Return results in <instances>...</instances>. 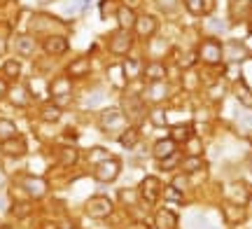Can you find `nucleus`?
Masks as SVG:
<instances>
[{
	"label": "nucleus",
	"instance_id": "obj_29",
	"mask_svg": "<svg viewBox=\"0 0 252 229\" xmlns=\"http://www.w3.org/2000/svg\"><path fill=\"white\" fill-rule=\"evenodd\" d=\"M117 21H119V28H124V31H128V28H133L135 24V12L131 7H119L117 9Z\"/></svg>",
	"mask_w": 252,
	"mask_h": 229
},
{
	"label": "nucleus",
	"instance_id": "obj_42",
	"mask_svg": "<svg viewBox=\"0 0 252 229\" xmlns=\"http://www.w3.org/2000/svg\"><path fill=\"white\" fill-rule=\"evenodd\" d=\"M12 213H14V218H26L28 213H31V203H14L12 206Z\"/></svg>",
	"mask_w": 252,
	"mask_h": 229
},
{
	"label": "nucleus",
	"instance_id": "obj_43",
	"mask_svg": "<svg viewBox=\"0 0 252 229\" xmlns=\"http://www.w3.org/2000/svg\"><path fill=\"white\" fill-rule=\"evenodd\" d=\"M185 7L191 14H203V0H185Z\"/></svg>",
	"mask_w": 252,
	"mask_h": 229
},
{
	"label": "nucleus",
	"instance_id": "obj_35",
	"mask_svg": "<svg viewBox=\"0 0 252 229\" xmlns=\"http://www.w3.org/2000/svg\"><path fill=\"white\" fill-rule=\"evenodd\" d=\"M182 157H185V155H180V152L166 157V159H161V162H159V168H161V171H178V168H180Z\"/></svg>",
	"mask_w": 252,
	"mask_h": 229
},
{
	"label": "nucleus",
	"instance_id": "obj_15",
	"mask_svg": "<svg viewBox=\"0 0 252 229\" xmlns=\"http://www.w3.org/2000/svg\"><path fill=\"white\" fill-rule=\"evenodd\" d=\"M91 70V61L87 56H80V59H75L68 64L65 68V77H70V80H82V77H87Z\"/></svg>",
	"mask_w": 252,
	"mask_h": 229
},
{
	"label": "nucleus",
	"instance_id": "obj_38",
	"mask_svg": "<svg viewBox=\"0 0 252 229\" xmlns=\"http://www.w3.org/2000/svg\"><path fill=\"white\" fill-rule=\"evenodd\" d=\"M108 75H110V82L115 84V87H124L126 77H124V70H122V64H119V65H110Z\"/></svg>",
	"mask_w": 252,
	"mask_h": 229
},
{
	"label": "nucleus",
	"instance_id": "obj_41",
	"mask_svg": "<svg viewBox=\"0 0 252 229\" xmlns=\"http://www.w3.org/2000/svg\"><path fill=\"white\" fill-rule=\"evenodd\" d=\"M178 2L180 0H157V7L161 9V12H166V14H171V12H175Z\"/></svg>",
	"mask_w": 252,
	"mask_h": 229
},
{
	"label": "nucleus",
	"instance_id": "obj_2",
	"mask_svg": "<svg viewBox=\"0 0 252 229\" xmlns=\"http://www.w3.org/2000/svg\"><path fill=\"white\" fill-rule=\"evenodd\" d=\"M196 56L206 65H217L222 59H224V47H222V42L215 40V37H206V40L198 45Z\"/></svg>",
	"mask_w": 252,
	"mask_h": 229
},
{
	"label": "nucleus",
	"instance_id": "obj_4",
	"mask_svg": "<svg viewBox=\"0 0 252 229\" xmlns=\"http://www.w3.org/2000/svg\"><path fill=\"white\" fill-rule=\"evenodd\" d=\"M122 173V162H119L117 157H108L105 162H100V164L94 166V178L98 180V183H115Z\"/></svg>",
	"mask_w": 252,
	"mask_h": 229
},
{
	"label": "nucleus",
	"instance_id": "obj_52",
	"mask_svg": "<svg viewBox=\"0 0 252 229\" xmlns=\"http://www.w3.org/2000/svg\"><path fill=\"white\" fill-rule=\"evenodd\" d=\"M150 229H157V227H150Z\"/></svg>",
	"mask_w": 252,
	"mask_h": 229
},
{
	"label": "nucleus",
	"instance_id": "obj_48",
	"mask_svg": "<svg viewBox=\"0 0 252 229\" xmlns=\"http://www.w3.org/2000/svg\"><path fill=\"white\" fill-rule=\"evenodd\" d=\"M59 229H77V227H75V222H70V220H63L61 225H59Z\"/></svg>",
	"mask_w": 252,
	"mask_h": 229
},
{
	"label": "nucleus",
	"instance_id": "obj_31",
	"mask_svg": "<svg viewBox=\"0 0 252 229\" xmlns=\"http://www.w3.org/2000/svg\"><path fill=\"white\" fill-rule=\"evenodd\" d=\"M35 49H37V45H35V40L31 35H21L17 40V52L21 56H33L35 54Z\"/></svg>",
	"mask_w": 252,
	"mask_h": 229
},
{
	"label": "nucleus",
	"instance_id": "obj_39",
	"mask_svg": "<svg viewBox=\"0 0 252 229\" xmlns=\"http://www.w3.org/2000/svg\"><path fill=\"white\" fill-rule=\"evenodd\" d=\"M163 199H168V201H182L185 199V192H180V190H175L173 185H166L163 187V192H161Z\"/></svg>",
	"mask_w": 252,
	"mask_h": 229
},
{
	"label": "nucleus",
	"instance_id": "obj_22",
	"mask_svg": "<svg viewBox=\"0 0 252 229\" xmlns=\"http://www.w3.org/2000/svg\"><path fill=\"white\" fill-rule=\"evenodd\" d=\"M206 168V164H203V159L201 157H189V155H185L182 157V162H180V173H187V175H194L196 171H203Z\"/></svg>",
	"mask_w": 252,
	"mask_h": 229
},
{
	"label": "nucleus",
	"instance_id": "obj_45",
	"mask_svg": "<svg viewBox=\"0 0 252 229\" xmlns=\"http://www.w3.org/2000/svg\"><path fill=\"white\" fill-rule=\"evenodd\" d=\"M7 92H9V84L5 77H0V98H7Z\"/></svg>",
	"mask_w": 252,
	"mask_h": 229
},
{
	"label": "nucleus",
	"instance_id": "obj_51",
	"mask_svg": "<svg viewBox=\"0 0 252 229\" xmlns=\"http://www.w3.org/2000/svg\"><path fill=\"white\" fill-rule=\"evenodd\" d=\"M248 49H252V35H250V40H248Z\"/></svg>",
	"mask_w": 252,
	"mask_h": 229
},
{
	"label": "nucleus",
	"instance_id": "obj_25",
	"mask_svg": "<svg viewBox=\"0 0 252 229\" xmlns=\"http://www.w3.org/2000/svg\"><path fill=\"white\" fill-rule=\"evenodd\" d=\"M61 115H63L61 108H59L54 101H52V103H42V105H40V119H42V122H47V124H56V122L61 119Z\"/></svg>",
	"mask_w": 252,
	"mask_h": 229
},
{
	"label": "nucleus",
	"instance_id": "obj_47",
	"mask_svg": "<svg viewBox=\"0 0 252 229\" xmlns=\"http://www.w3.org/2000/svg\"><path fill=\"white\" fill-rule=\"evenodd\" d=\"M7 52V37H0V56H5Z\"/></svg>",
	"mask_w": 252,
	"mask_h": 229
},
{
	"label": "nucleus",
	"instance_id": "obj_49",
	"mask_svg": "<svg viewBox=\"0 0 252 229\" xmlns=\"http://www.w3.org/2000/svg\"><path fill=\"white\" fill-rule=\"evenodd\" d=\"M243 124H245V127H252V115H248V117H243Z\"/></svg>",
	"mask_w": 252,
	"mask_h": 229
},
{
	"label": "nucleus",
	"instance_id": "obj_18",
	"mask_svg": "<svg viewBox=\"0 0 252 229\" xmlns=\"http://www.w3.org/2000/svg\"><path fill=\"white\" fill-rule=\"evenodd\" d=\"M72 92V80L70 77H54L52 82H49V96L52 98H59V96H70Z\"/></svg>",
	"mask_w": 252,
	"mask_h": 229
},
{
	"label": "nucleus",
	"instance_id": "obj_44",
	"mask_svg": "<svg viewBox=\"0 0 252 229\" xmlns=\"http://www.w3.org/2000/svg\"><path fill=\"white\" fill-rule=\"evenodd\" d=\"M217 94H224V87H210V89H208V96H210V98H213V101H220V96H217Z\"/></svg>",
	"mask_w": 252,
	"mask_h": 229
},
{
	"label": "nucleus",
	"instance_id": "obj_20",
	"mask_svg": "<svg viewBox=\"0 0 252 229\" xmlns=\"http://www.w3.org/2000/svg\"><path fill=\"white\" fill-rule=\"evenodd\" d=\"M191 136H196L194 133V124H178V127L171 129V136L168 138H171L173 143H178V145H185Z\"/></svg>",
	"mask_w": 252,
	"mask_h": 229
},
{
	"label": "nucleus",
	"instance_id": "obj_10",
	"mask_svg": "<svg viewBox=\"0 0 252 229\" xmlns=\"http://www.w3.org/2000/svg\"><path fill=\"white\" fill-rule=\"evenodd\" d=\"M0 152L5 157H12V159H17V157H24L28 152V145L26 140L21 136H14V138H7V140H2L0 143Z\"/></svg>",
	"mask_w": 252,
	"mask_h": 229
},
{
	"label": "nucleus",
	"instance_id": "obj_23",
	"mask_svg": "<svg viewBox=\"0 0 252 229\" xmlns=\"http://www.w3.org/2000/svg\"><path fill=\"white\" fill-rule=\"evenodd\" d=\"M226 196L231 199V203H238V206H243L248 199H250V192H248V187L243 183H234L229 185V190H226Z\"/></svg>",
	"mask_w": 252,
	"mask_h": 229
},
{
	"label": "nucleus",
	"instance_id": "obj_11",
	"mask_svg": "<svg viewBox=\"0 0 252 229\" xmlns=\"http://www.w3.org/2000/svg\"><path fill=\"white\" fill-rule=\"evenodd\" d=\"M7 98H9L12 105H17V108H26L28 103L33 101V92H31V87H26V84H14V87H9Z\"/></svg>",
	"mask_w": 252,
	"mask_h": 229
},
{
	"label": "nucleus",
	"instance_id": "obj_30",
	"mask_svg": "<svg viewBox=\"0 0 252 229\" xmlns=\"http://www.w3.org/2000/svg\"><path fill=\"white\" fill-rule=\"evenodd\" d=\"M234 94H236V98L243 103L245 108H252V92H250V87H248L243 80H238V82H236Z\"/></svg>",
	"mask_w": 252,
	"mask_h": 229
},
{
	"label": "nucleus",
	"instance_id": "obj_27",
	"mask_svg": "<svg viewBox=\"0 0 252 229\" xmlns=\"http://www.w3.org/2000/svg\"><path fill=\"white\" fill-rule=\"evenodd\" d=\"M222 213H224V220L229 222V225H238V222L245 220V211L238 203H226L224 208H222Z\"/></svg>",
	"mask_w": 252,
	"mask_h": 229
},
{
	"label": "nucleus",
	"instance_id": "obj_1",
	"mask_svg": "<svg viewBox=\"0 0 252 229\" xmlns=\"http://www.w3.org/2000/svg\"><path fill=\"white\" fill-rule=\"evenodd\" d=\"M128 127V119L119 108H108L98 115V129L103 133H110V136H117L124 129Z\"/></svg>",
	"mask_w": 252,
	"mask_h": 229
},
{
	"label": "nucleus",
	"instance_id": "obj_3",
	"mask_svg": "<svg viewBox=\"0 0 252 229\" xmlns=\"http://www.w3.org/2000/svg\"><path fill=\"white\" fill-rule=\"evenodd\" d=\"M84 211L89 215L91 220H108L110 215L115 213V206L110 201L108 196H103V194H96V196H91L87 206H84Z\"/></svg>",
	"mask_w": 252,
	"mask_h": 229
},
{
	"label": "nucleus",
	"instance_id": "obj_12",
	"mask_svg": "<svg viewBox=\"0 0 252 229\" xmlns=\"http://www.w3.org/2000/svg\"><path fill=\"white\" fill-rule=\"evenodd\" d=\"M143 77L147 82H161V80L168 77V70H166V65H163L161 61L152 59V61L143 64Z\"/></svg>",
	"mask_w": 252,
	"mask_h": 229
},
{
	"label": "nucleus",
	"instance_id": "obj_46",
	"mask_svg": "<svg viewBox=\"0 0 252 229\" xmlns=\"http://www.w3.org/2000/svg\"><path fill=\"white\" fill-rule=\"evenodd\" d=\"M37 229H59V225L52 222V220H45V222H40V225H37Z\"/></svg>",
	"mask_w": 252,
	"mask_h": 229
},
{
	"label": "nucleus",
	"instance_id": "obj_16",
	"mask_svg": "<svg viewBox=\"0 0 252 229\" xmlns=\"http://www.w3.org/2000/svg\"><path fill=\"white\" fill-rule=\"evenodd\" d=\"M157 229H175L178 227V213H173L171 208H159L154 213V225Z\"/></svg>",
	"mask_w": 252,
	"mask_h": 229
},
{
	"label": "nucleus",
	"instance_id": "obj_37",
	"mask_svg": "<svg viewBox=\"0 0 252 229\" xmlns=\"http://www.w3.org/2000/svg\"><path fill=\"white\" fill-rule=\"evenodd\" d=\"M108 157H112V155H110V152L105 150V147H91V150H89V155H87V159H89L91 164L96 166V164H100V162H105Z\"/></svg>",
	"mask_w": 252,
	"mask_h": 229
},
{
	"label": "nucleus",
	"instance_id": "obj_19",
	"mask_svg": "<svg viewBox=\"0 0 252 229\" xmlns=\"http://www.w3.org/2000/svg\"><path fill=\"white\" fill-rule=\"evenodd\" d=\"M122 70H124L126 80H138L143 75V61L135 59V56H126L124 64H122Z\"/></svg>",
	"mask_w": 252,
	"mask_h": 229
},
{
	"label": "nucleus",
	"instance_id": "obj_32",
	"mask_svg": "<svg viewBox=\"0 0 252 229\" xmlns=\"http://www.w3.org/2000/svg\"><path fill=\"white\" fill-rule=\"evenodd\" d=\"M147 119H150V124L157 129L166 127V122H168V117H166V110H163L161 105H154L152 110L147 112Z\"/></svg>",
	"mask_w": 252,
	"mask_h": 229
},
{
	"label": "nucleus",
	"instance_id": "obj_34",
	"mask_svg": "<svg viewBox=\"0 0 252 229\" xmlns=\"http://www.w3.org/2000/svg\"><path fill=\"white\" fill-rule=\"evenodd\" d=\"M2 75H5L7 80H17L19 75H21V64H19L17 59H7V61L2 64Z\"/></svg>",
	"mask_w": 252,
	"mask_h": 229
},
{
	"label": "nucleus",
	"instance_id": "obj_28",
	"mask_svg": "<svg viewBox=\"0 0 252 229\" xmlns=\"http://www.w3.org/2000/svg\"><path fill=\"white\" fill-rule=\"evenodd\" d=\"M245 54H248V49H245L243 42H229V45L224 47V59H229L231 64H236V61H243Z\"/></svg>",
	"mask_w": 252,
	"mask_h": 229
},
{
	"label": "nucleus",
	"instance_id": "obj_7",
	"mask_svg": "<svg viewBox=\"0 0 252 229\" xmlns=\"http://www.w3.org/2000/svg\"><path fill=\"white\" fill-rule=\"evenodd\" d=\"M143 98L147 103H152V105H161L163 101L171 98V87H168L166 80H161V82H147Z\"/></svg>",
	"mask_w": 252,
	"mask_h": 229
},
{
	"label": "nucleus",
	"instance_id": "obj_33",
	"mask_svg": "<svg viewBox=\"0 0 252 229\" xmlns=\"http://www.w3.org/2000/svg\"><path fill=\"white\" fill-rule=\"evenodd\" d=\"M14 136H19L17 124L12 119L0 117V140H7V138H14Z\"/></svg>",
	"mask_w": 252,
	"mask_h": 229
},
{
	"label": "nucleus",
	"instance_id": "obj_40",
	"mask_svg": "<svg viewBox=\"0 0 252 229\" xmlns=\"http://www.w3.org/2000/svg\"><path fill=\"white\" fill-rule=\"evenodd\" d=\"M173 187L175 190H180V192H187V187H189V175L187 173H178L175 178H173Z\"/></svg>",
	"mask_w": 252,
	"mask_h": 229
},
{
	"label": "nucleus",
	"instance_id": "obj_21",
	"mask_svg": "<svg viewBox=\"0 0 252 229\" xmlns=\"http://www.w3.org/2000/svg\"><path fill=\"white\" fill-rule=\"evenodd\" d=\"M138 140H140V129L135 127V124H131V127H126L124 131H122L119 145L126 147V150H133V147L138 145Z\"/></svg>",
	"mask_w": 252,
	"mask_h": 229
},
{
	"label": "nucleus",
	"instance_id": "obj_50",
	"mask_svg": "<svg viewBox=\"0 0 252 229\" xmlns=\"http://www.w3.org/2000/svg\"><path fill=\"white\" fill-rule=\"evenodd\" d=\"M2 185H5V173L0 171V187H2Z\"/></svg>",
	"mask_w": 252,
	"mask_h": 229
},
{
	"label": "nucleus",
	"instance_id": "obj_26",
	"mask_svg": "<svg viewBox=\"0 0 252 229\" xmlns=\"http://www.w3.org/2000/svg\"><path fill=\"white\" fill-rule=\"evenodd\" d=\"M56 157H59V164H61L63 168H70V166L77 164L80 152H77V150H75L72 145H65V147H61V150L56 152Z\"/></svg>",
	"mask_w": 252,
	"mask_h": 229
},
{
	"label": "nucleus",
	"instance_id": "obj_6",
	"mask_svg": "<svg viewBox=\"0 0 252 229\" xmlns=\"http://www.w3.org/2000/svg\"><path fill=\"white\" fill-rule=\"evenodd\" d=\"M138 192H140V199L147 203H157L161 199V192H163V185L161 180L157 178V175H145L140 187H138Z\"/></svg>",
	"mask_w": 252,
	"mask_h": 229
},
{
	"label": "nucleus",
	"instance_id": "obj_13",
	"mask_svg": "<svg viewBox=\"0 0 252 229\" xmlns=\"http://www.w3.org/2000/svg\"><path fill=\"white\" fill-rule=\"evenodd\" d=\"M68 37L63 35H47L45 40H42V49H45L49 56H61L68 52Z\"/></svg>",
	"mask_w": 252,
	"mask_h": 229
},
{
	"label": "nucleus",
	"instance_id": "obj_17",
	"mask_svg": "<svg viewBox=\"0 0 252 229\" xmlns=\"http://www.w3.org/2000/svg\"><path fill=\"white\" fill-rule=\"evenodd\" d=\"M175 152H178V143H173L171 138H161V140H157L152 147V155L157 162H161V159L175 155Z\"/></svg>",
	"mask_w": 252,
	"mask_h": 229
},
{
	"label": "nucleus",
	"instance_id": "obj_24",
	"mask_svg": "<svg viewBox=\"0 0 252 229\" xmlns=\"http://www.w3.org/2000/svg\"><path fill=\"white\" fill-rule=\"evenodd\" d=\"M117 196H119V201L124 203L126 211H135V208L140 206V201H143L138 190H119Z\"/></svg>",
	"mask_w": 252,
	"mask_h": 229
},
{
	"label": "nucleus",
	"instance_id": "obj_8",
	"mask_svg": "<svg viewBox=\"0 0 252 229\" xmlns=\"http://www.w3.org/2000/svg\"><path fill=\"white\" fill-rule=\"evenodd\" d=\"M108 47L115 56H126L128 52H131V47H133V40H131V35H128V31L119 28V31H115V33L110 35Z\"/></svg>",
	"mask_w": 252,
	"mask_h": 229
},
{
	"label": "nucleus",
	"instance_id": "obj_9",
	"mask_svg": "<svg viewBox=\"0 0 252 229\" xmlns=\"http://www.w3.org/2000/svg\"><path fill=\"white\" fill-rule=\"evenodd\" d=\"M21 185H24V190L31 199H42L49 190V185H47L45 178H40V175H24L21 178Z\"/></svg>",
	"mask_w": 252,
	"mask_h": 229
},
{
	"label": "nucleus",
	"instance_id": "obj_5",
	"mask_svg": "<svg viewBox=\"0 0 252 229\" xmlns=\"http://www.w3.org/2000/svg\"><path fill=\"white\" fill-rule=\"evenodd\" d=\"M122 112L126 115V119H128V122L138 124V122L145 117L143 96H133V94H126L124 98H122Z\"/></svg>",
	"mask_w": 252,
	"mask_h": 229
},
{
	"label": "nucleus",
	"instance_id": "obj_14",
	"mask_svg": "<svg viewBox=\"0 0 252 229\" xmlns=\"http://www.w3.org/2000/svg\"><path fill=\"white\" fill-rule=\"evenodd\" d=\"M135 35L143 37V40H150V37L157 33V19L150 17V14H143V17H135Z\"/></svg>",
	"mask_w": 252,
	"mask_h": 229
},
{
	"label": "nucleus",
	"instance_id": "obj_36",
	"mask_svg": "<svg viewBox=\"0 0 252 229\" xmlns=\"http://www.w3.org/2000/svg\"><path fill=\"white\" fill-rule=\"evenodd\" d=\"M182 147H185L182 155H189V157H201V152H203V143H201L196 136H191Z\"/></svg>",
	"mask_w": 252,
	"mask_h": 229
}]
</instances>
